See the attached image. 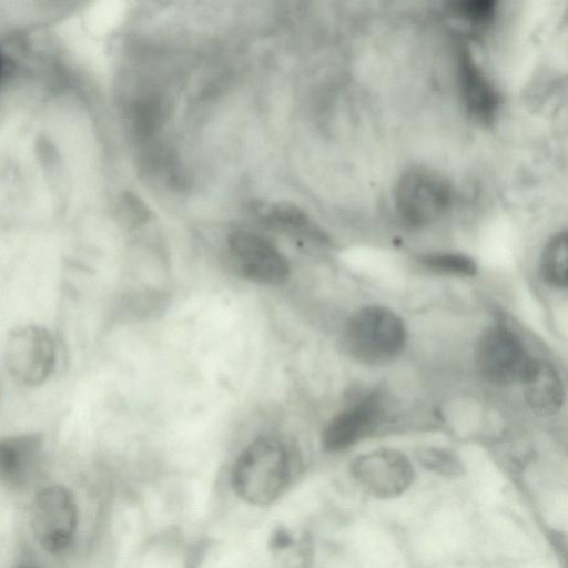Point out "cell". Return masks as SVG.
<instances>
[{
  "label": "cell",
  "instance_id": "obj_1",
  "mask_svg": "<svg viewBox=\"0 0 568 568\" xmlns=\"http://www.w3.org/2000/svg\"><path fill=\"white\" fill-rule=\"evenodd\" d=\"M291 474V455L285 444L273 437H261L236 459L232 486L246 503L267 505L283 493Z\"/></svg>",
  "mask_w": 568,
  "mask_h": 568
},
{
  "label": "cell",
  "instance_id": "obj_2",
  "mask_svg": "<svg viewBox=\"0 0 568 568\" xmlns=\"http://www.w3.org/2000/svg\"><path fill=\"white\" fill-rule=\"evenodd\" d=\"M406 327L392 310L367 305L347 320L343 342L346 352L357 362L382 365L394 361L406 344Z\"/></svg>",
  "mask_w": 568,
  "mask_h": 568
},
{
  "label": "cell",
  "instance_id": "obj_3",
  "mask_svg": "<svg viewBox=\"0 0 568 568\" xmlns=\"http://www.w3.org/2000/svg\"><path fill=\"white\" fill-rule=\"evenodd\" d=\"M454 189L449 180L436 170L415 165L406 169L396 181L393 204L395 214L407 229H425L450 209Z\"/></svg>",
  "mask_w": 568,
  "mask_h": 568
},
{
  "label": "cell",
  "instance_id": "obj_4",
  "mask_svg": "<svg viewBox=\"0 0 568 568\" xmlns=\"http://www.w3.org/2000/svg\"><path fill=\"white\" fill-rule=\"evenodd\" d=\"M78 523V505L68 487L50 485L36 495L30 507V527L45 551H65L74 540Z\"/></svg>",
  "mask_w": 568,
  "mask_h": 568
},
{
  "label": "cell",
  "instance_id": "obj_5",
  "mask_svg": "<svg viewBox=\"0 0 568 568\" xmlns=\"http://www.w3.org/2000/svg\"><path fill=\"white\" fill-rule=\"evenodd\" d=\"M3 359L7 371L18 384L40 386L54 371L57 349L53 336L40 325L20 326L9 334Z\"/></svg>",
  "mask_w": 568,
  "mask_h": 568
},
{
  "label": "cell",
  "instance_id": "obj_6",
  "mask_svg": "<svg viewBox=\"0 0 568 568\" xmlns=\"http://www.w3.org/2000/svg\"><path fill=\"white\" fill-rule=\"evenodd\" d=\"M531 359L518 336L500 324L488 327L475 347L479 375L497 387L520 384Z\"/></svg>",
  "mask_w": 568,
  "mask_h": 568
},
{
  "label": "cell",
  "instance_id": "obj_7",
  "mask_svg": "<svg viewBox=\"0 0 568 568\" xmlns=\"http://www.w3.org/2000/svg\"><path fill=\"white\" fill-rule=\"evenodd\" d=\"M351 474L361 488L379 499L400 496L414 480L412 463L394 448H378L356 457Z\"/></svg>",
  "mask_w": 568,
  "mask_h": 568
},
{
  "label": "cell",
  "instance_id": "obj_8",
  "mask_svg": "<svg viewBox=\"0 0 568 568\" xmlns=\"http://www.w3.org/2000/svg\"><path fill=\"white\" fill-rule=\"evenodd\" d=\"M231 261L237 273L252 282L266 285L283 283L290 266L283 254L258 234L237 231L229 237Z\"/></svg>",
  "mask_w": 568,
  "mask_h": 568
},
{
  "label": "cell",
  "instance_id": "obj_9",
  "mask_svg": "<svg viewBox=\"0 0 568 568\" xmlns=\"http://www.w3.org/2000/svg\"><path fill=\"white\" fill-rule=\"evenodd\" d=\"M457 73L466 112L478 124L491 125L499 112L500 97L466 47L457 53Z\"/></svg>",
  "mask_w": 568,
  "mask_h": 568
},
{
  "label": "cell",
  "instance_id": "obj_10",
  "mask_svg": "<svg viewBox=\"0 0 568 568\" xmlns=\"http://www.w3.org/2000/svg\"><path fill=\"white\" fill-rule=\"evenodd\" d=\"M384 417L383 402L371 394L358 404L341 412L326 425L322 443L326 450L338 452L369 436Z\"/></svg>",
  "mask_w": 568,
  "mask_h": 568
},
{
  "label": "cell",
  "instance_id": "obj_11",
  "mask_svg": "<svg viewBox=\"0 0 568 568\" xmlns=\"http://www.w3.org/2000/svg\"><path fill=\"white\" fill-rule=\"evenodd\" d=\"M43 436L20 434L0 438V484L20 489L29 484L43 453Z\"/></svg>",
  "mask_w": 568,
  "mask_h": 568
},
{
  "label": "cell",
  "instance_id": "obj_12",
  "mask_svg": "<svg viewBox=\"0 0 568 568\" xmlns=\"http://www.w3.org/2000/svg\"><path fill=\"white\" fill-rule=\"evenodd\" d=\"M529 408L539 416H552L562 406L565 389L560 375L547 361L532 358L521 382Z\"/></svg>",
  "mask_w": 568,
  "mask_h": 568
},
{
  "label": "cell",
  "instance_id": "obj_13",
  "mask_svg": "<svg viewBox=\"0 0 568 568\" xmlns=\"http://www.w3.org/2000/svg\"><path fill=\"white\" fill-rule=\"evenodd\" d=\"M261 219L268 227L297 234L317 241L328 243L329 239L316 227L308 216L296 205L288 202H277L258 207Z\"/></svg>",
  "mask_w": 568,
  "mask_h": 568
},
{
  "label": "cell",
  "instance_id": "obj_14",
  "mask_svg": "<svg viewBox=\"0 0 568 568\" xmlns=\"http://www.w3.org/2000/svg\"><path fill=\"white\" fill-rule=\"evenodd\" d=\"M568 237L567 232L554 234L546 243L539 262L542 281L554 288L567 287Z\"/></svg>",
  "mask_w": 568,
  "mask_h": 568
},
{
  "label": "cell",
  "instance_id": "obj_15",
  "mask_svg": "<svg viewBox=\"0 0 568 568\" xmlns=\"http://www.w3.org/2000/svg\"><path fill=\"white\" fill-rule=\"evenodd\" d=\"M419 265L435 274L469 277L476 274V262L462 253L433 252L418 256Z\"/></svg>",
  "mask_w": 568,
  "mask_h": 568
},
{
  "label": "cell",
  "instance_id": "obj_16",
  "mask_svg": "<svg viewBox=\"0 0 568 568\" xmlns=\"http://www.w3.org/2000/svg\"><path fill=\"white\" fill-rule=\"evenodd\" d=\"M500 0H447L453 14L467 24L483 29L495 19Z\"/></svg>",
  "mask_w": 568,
  "mask_h": 568
},
{
  "label": "cell",
  "instance_id": "obj_17",
  "mask_svg": "<svg viewBox=\"0 0 568 568\" xmlns=\"http://www.w3.org/2000/svg\"><path fill=\"white\" fill-rule=\"evenodd\" d=\"M416 458L424 468L442 476L456 477L464 470L459 458L447 449L423 447L416 452Z\"/></svg>",
  "mask_w": 568,
  "mask_h": 568
},
{
  "label": "cell",
  "instance_id": "obj_18",
  "mask_svg": "<svg viewBox=\"0 0 568 568\" xmlns=\"http://www.w3.org/2000/svg\"><path fill=\"white\" fill-rule=\"evenodd\" d=\"M72 0H36L37 6L42 8H52L58 7L64 3H68Z\"/></svg>",
  "mask_w": 568,
  "mask_h": 568
},
{
  "label": "cell",
  "instance_id": "obj_19",
  "mask_svg": "<svg viewBox=\"0 0 568 568\" xmlns=\"http://www.w3.org/2000/svg\"><path fill=\"white\" fill-rule=\"evenodd\" d=\"M7 73V61L4 55L0 52V84L3 81Z\"/></svg>",
  "mask_w": 568,
  "mask_h": 568
},
{
  "label": "cell",
  "instance_id": "obj_20",
  "mask_svg": "<svg viewBox=\"0 0 568 568\" xmlns=\"http://www.w3.org/2000/svg\"><path fill=\"white\" fill-rule=\"evenodd\" d=\"M1 395H2V381H1V376H0V399H1Z\"/></svg>",
  "mask_w": 568,
  "mask_h": 568
}]
</instances>
